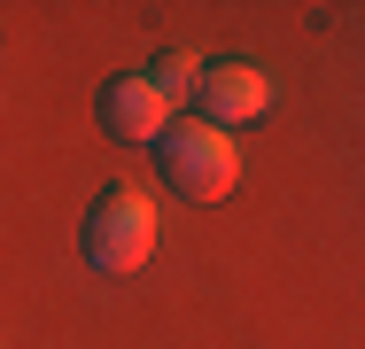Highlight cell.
Wrapping results in <instances>:
<instances>
[{
    "instance_id": "5",
    "label": "cell",
    "mask_w": 365,
    "mask_h": 349,
    "mask_svg": "<svg viewBox=\"0 0 365 349\" xmlns=\"http://www.w3.org/2000/svg\"><path fill=\"white\" fill-rule=\"evenodd\" d=\"M140 78L155 85V101H163V109H179V101H195V85H202V63H195L187 47H163V55H155Z\"/></svg>"
},
{
    "instance_id": "4",
    "label": "cell",
    "mask_w": 365,
    "mask_h": 349,
    "mask_svg": "<svg viewBox=\"0 0 365 349\" xmlns=\"http://www.w3.org/2000/svg\"><path fill=\"white\" fill-rule=\"evenodd\" d=\"M163 125H171V109L155 101V85H148L140 70H125V78L101 85V132L117 140V147H155Z\"/></svg>"
},
{
    "instance_id": "3",
    "label": "cell",
    "mask_w": 365,
    "mask_h": 349,
    "mask_svg": "<svg viewBox=\"0 0 365 349\" xmlns=\"http://www.w3.org/2000/svg\"><path fill=\"white\" fill-rule=\"evenodd\" d=\"M264 109H272V78H264L257 63H210V70H202V85H195V117L218 125V132L257 125Z\"/></svg>"
},
{
    "instance_id": "1",
    "label": "cell",
    "mask_w": 365,
    "mask_h": 349,
    "mask_svg": "<svg viewBox=\"0 0 365 349\" xmlns=\"http://www.w3.org/2000/svg\"><path fill=\"white\" fill-rule=\"evenodd\" d=\"M155 163H163V187L187 194V202H225L233 179H241V140L202 125V117H171L155 132Z\"/></svg>"
},
{
    "instance_id": "2",
    "label": "cell",
    "mask_w": 365,
    "mask_h": 349,
    "mask_svg": "<svg viewBox=\"0 0 365 349\" xmlns=\"http://www.w3.org/2000/svg\"><path fill=\"white\" fill-rule=\"evenodd\" d=\"M78 241H86V264L93 272H109V279L140 272L148 256H155V202H148L140 187H101Z\"/></svg>"
}]
</instances>
